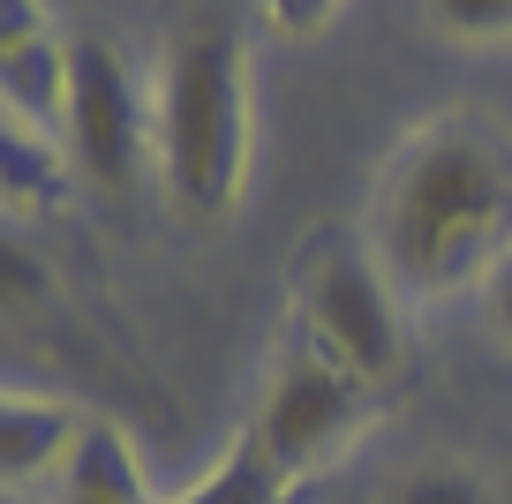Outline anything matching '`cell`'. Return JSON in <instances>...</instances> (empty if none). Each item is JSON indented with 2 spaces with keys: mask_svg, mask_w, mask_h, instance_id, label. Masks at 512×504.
<instances>
[{
  "mask_svg": "<svg viewBox=\"0 0 512 504\" xmlns=\"http://www.w3.org/2000/svg\"><path fill=\"white\" fill-rule=\"evenodd\" d=\"M369 399H377V392H369L362 377L317 362L309 347H287V354H279V369H272V384H264V399H256V414L241 422L234 444L294 497V489H302L309 474H317L324 459H332L339 444L369 422Z\"/></svg>",
  "mask_w": 512,
  "mask_h": 504,
  "instance_id": "277c9868",
  "label": "cell"
},
{
  "mask_svg": "<svg viewBox=\"0 0 512 504\" xmlns=\"http://www.w3.org/2000/svg\"><path fill=\"white\" fill-rule=\"evenodd\" d=\"M159 189L189 226H219L249 181V46L226 0H189L159 68Z\"/></svg>",
  "mask_w": 512,
  "mask_h": 504,
  "instance_id": "7a4b0ae2",
  "label": "cell"
},
{
  "mask_svg": "<svg viewBox=\"0 0 512 504\" xmlns=\"http://www.w3.org/2000/svg\"><path fill=\"white\" fill-rule=\"evenodd\" d=\"M264 16H272V31L309 38V31H324V23L339 16V0H264Z\"/></svg>",
  "mask_w": 512,
  "mask_h": 504,
  "instance_id": "4fadbf2b",
  "label": "cell"
},
{
  "mask_svg": "<svg viewBox=\"0 0 512 504\" xmlns=\"http://www.w3.org/2000/svg\"><path fill=\"white\" fill-rule=\"evenodd\" d=\"M38 301H46V264H38V256L0 226V316L38 309Z\"/></svg>",
  "mask_w": 512,
  "mask_h": 504,
  "instance_id": "8fae6325",
  "label": "cell"
},
{
  "mask_svg": "<svg viewBox=\"0 0 512 504\" xmlns=\"http://www.w3.org/2000/svg\"><path fill=\"white\" fill-rule=\"evenodd\" d=\"M377 504H497L467 467H407Z\"/></svg>",
  "mask_w": 512,
  "mask_h": 504,
  "instance_id": "9c48e42d",
  "label": "cell"
},
{
  "mask_svg": "<svg viewBox=\"0 0 512 504\" xmlns=\"http://www.w3.org/2000/svg\"><path fill=\"white\" fill-rule=\"evenodd\" d=\"M46 196H53V166L31 151L23 128H8V136H0V211L8 204H46Z\"/></svg>",
  "mask_w": 512,
  "mask_h": 504,
  "instance_id": "30bf717a",
  "label": "cell"
},
{
  "mask_svg": "<svg viewBox=\"0 0 512 504\" xmlns=\"http://www.w3.org/2000/svg\"><path fill=\"white\" fill-rule=\"evenodd\" d=\"M430 16L452 38H512V0H430Z\"/></svg>",
  "mask_w": 512,
  "mask_h": 504,
  "instance_id": "7c38bea8",
  "label": "cell"
},
{
  "mask_svg": "<svg viewBox=\"0 0 512 504\" xmlns=\"http://www.w3.org/2000/svg\"><path fill=\"white\" fill-rule=\"evenodd\" d=\"M53 504H159V489L121 422H83L53 467Z\"/></svg>",
  "mask_w": 512,
  "mask_h": 504,
  "instance_id": "52a82bcc",
  "label": "cell"
},
{
  "mask_svg": "<svg viewBox=\"0 0 512 504\" xmlns=\"http://www.w3.org/2000/svg\"><path fill=\"white\" fill-rule=\"evenodd\" d=\"M369 249L400 294L430 301L512 256V151L482 113L422 121L377 174Z\"/></svg>",
  "mask_w": 512,
  "mask_h": 504,
  "instance_id": "6da1fadb",
  "label": "cell"
},
{
  "mask_svg": "<svg viewBox=\"0 0 512 504\" xmlns=\"http://www.w3.org/2000/svg\"><path fill=\"white\" fill-rule=\"evenodd\" d=\"M68 46L46 23V0H0V113L23 136H53L61 143V113H68Z\"/></svg>",
  "mask_w": 512,
  "mask_h": 504,
  "instance_id": "8992f818",
  "label": "cell"
},
{
  "mask_svg": "<svg viewBox=\"0 0 512 504\" xmlns=\"http://www.w3.org/2000/svg\"><path fill=\"white\" fill-rule=\"evenodd\" d=\"M490 324H497V331L512 339V256H505V264L490 271Z\"/></svg>",
  "mask_w": 512,
  "mask_h": 504,
  "instance_id": "5bb4252c",
  "label": "cell"
},
{
  "mask_svg": "<svg viewBox=\"0 0 512 504\" xmlns=\"http://www.w3.org/2000/svg\"><path fill=\"white\" fill-rule=\"evenodd\" d=\"M294 347H309L317 362L362 377L369 392H392L407 369V331H400V286L384 279L377 249L347 234H309L294 256Z\"/></svg>",
  "mask_w": 512,
  "mask_h": 504,
  "instance_id": "3957f363",
  "label": "cell"
},
{
  "mask_svg": "<svg viewBox=\"0 0 512 504\" xmlns=\"http://www.w3.org/2000/svg\"><path fill=\"white\" fill-rule=\"evenodd\" d=\"M76 414L53 407V399H23V392H0V489H23V482H53L68 437H76Z\"/></svg>",
  "mask_w": 512,
  "mask_h": 504,
  "instance_id": "ba28073f",
  "label": "cell"
},
{
  "mask_svg": "<svg viewBox=\"0 0 512 504\" xmlns=\"http://www.w3.org/2000/svg\"><path fill=\"white\" fill-rule=\"evenodd\" d=\"M151 151V113L136 91V68L113 38L68 46V113H61V158L91 196H128Z\"/></svg>",
  "mask_w": 512,
  "mask_h": 504,
  "instance_id": "5b68a950",
  "label": "cell"
}]
</instances>
